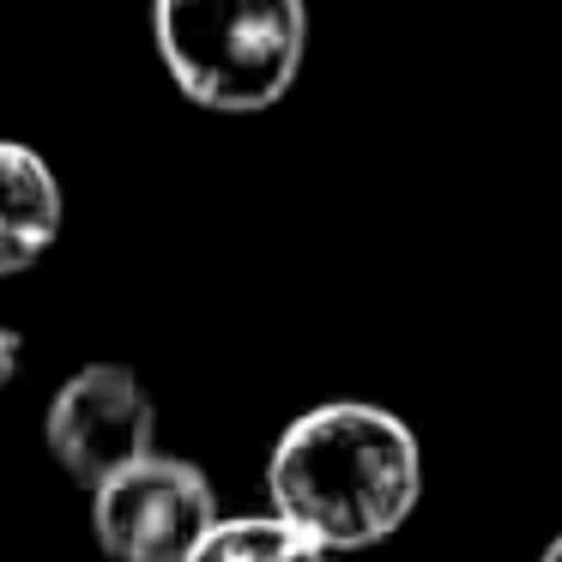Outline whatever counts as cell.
Returning <instances> with one entry per match:
<instances>
[{"label":"cell","instance_id":"cell-8","mask_svg":"<svg viewBox=\"0 0 562 562\" xmlns=\"http://www.w3.org/2000/svg\"><path fill=\"white\" fill-rule=\"evenodd\" d=\"M538 562H562V532H557V538H550V544H544V557H538Z\"/></svg>","mask_w":562,"mask_h":562},{"label":"cell","instance_id":"cell-5","mask_svg":"<svg viewBox=\"0 0 562 562\" xmlns=\"http://www.w3.org/2000/svg\"><path fill=\"white\" fill-rule=\"evenodd\" d=\"M67 218V200L43 151L0 139V279L31 272L55 248Z\"/></svg>","mask_w":562,"mask_h":562},{"label":"cell","instance_id":"cell-7","mask_svg":"<svg viewBox=\"0 0 562 562\" xmlns=\"http://www.w3.org/2000/svg\"><path fill=\"white\" fill-rule=\"evenodd\" d=\"M19 357H25V345H19V333L13 327H0V387L19 375Z\"/></svg>","mask_w":562,"mask_h":562},{"label":"cell","instance_id":"cell-6","mask_svg":"<svg viewBox=\"0 0 562 562\" xmlns=\"http://www.w3.org/2000/svg\"><path fill=\"white\" fill-rule=\"evenodd\" d=\"M182 562H327V550L279 514H243V520H212Z\"/></svg>","mask_w":562,"mask_h":562},{"label":"cell","instance_id":"cell-3","mask_svg":"<svg viewBox=\"0 0 562 562\" xmlns=\"http://www.w3.org/2000/svg\"><path fill=\"white\" fill-rule=\"evenodd\" d=\"M218 520L206 472L176 453H139L91 484V532L110 562H182Z\"/></svg>","mask_w":562,"mask_h":562},{"label":"cell","instance_id":"cell-1","mask_svg":"<svg viewBox=\"0 0 562 562\" xmlns=\"http://www.w3.org/2000/svg\"><path fill=\"white\" fill-rule=\"evenodd\" d=\"M272 514L321 550H369L412 520L424 496V453L393 412L333 400L303 412L267 460Z\"/></svg>","mask_w":562,"mask_h":562},{"label":"cell","instance_id":"cell-2","mask_svg":"<svg viewBox=\"0 0 562 562\" xmlns=\"http://www.w3.org/2000/svg\"><path fill=\"white\" fill-rule=\"evenodd\" d=\"M151 37L170 79L224 115L272 110L308 55L303 0H151Z\"/></svg>","mask_w":562,"mask_h":562},{"label":"cell","instance_id":"cell-4","mask_svg":"<svg viewBox=\"0 0 562 562\" xmlns=\"http://www.w3.org/2000/svg\"><path fill=\"white\" fill-rule=\"evenodd\" d=\"M43 441L61 460V472L91 490L98 477L122 472L127 460L158 448V412L127 363H86L49 400Z\"/></svg>","mask_w":562,"mask_h":562}]
</instances>
